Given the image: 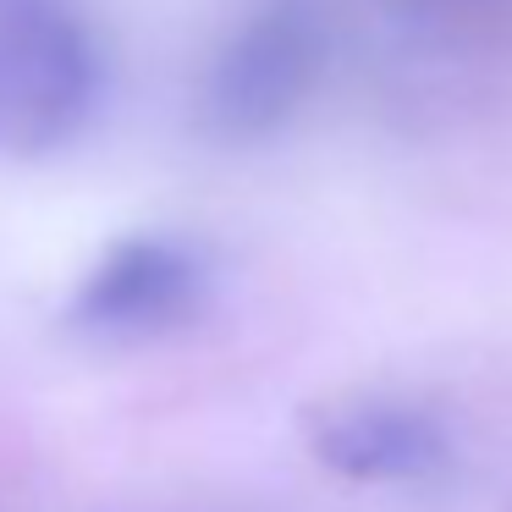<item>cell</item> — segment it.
<instances>
[{
    "mask_svg": "<svg viewBox=\"0 0 512 512\" xmlns=\"http://www.w3.org/2000/svg\"><path fill=\"white\" fill-rule=\"evenodd\" d=\"M105 100V56L72 6H0V155H56Z\"/></svg>",
    "mask_w": 512,
    "mask_h": 512,
    "instance_id": "obj_1",
    "label": "cell"
},
{
    "mask_svg": "<svg viewBox=\"0 0 512 512\" xmlns=\"http://www.w3.org/2000/svg\"><path fill=\"white\" fill-rule=\"evenodd\" d=\"M325 72V12L314 0H265L237 23L204 72L199 111L221 144L281 133Z\"/></svg>",
    "mask_w": 512,
    "mask_h": 512,
    "instance_id": "obj_2",
    "label": "cell"
},
{
    "mask_svg": "<svg viewBox=\"0 0 512 512\" xmlns=\"http://www.w3.org/2000/svg\"><path fill=\"white\" fill-rule=\"evenodd\" d=\"M210 292V259L182 237H127L72 292V331L100 342L166 336L199 314Z\"/></svg>",
    "mask_w": 512,
    "mask_h": 512,
    "instance_id": "obj_3",
    "label": "cell"
},
{
    "mask_svg": "<svg viewBox=\"0 0 512 512\" xmlns=\"http://www.w3.org/2000/svg\"><path fill=\"white\" fill-rule=\"evenodd\" d=\"M314 452L342 479H424L446 463V430L408 402H358L320 424Z\"/></svg>",
    "mask_w": 512,
    "mask_h": 512,
    "instance_id": "obj_4",
    "label": "cell"
}]
</instances>
